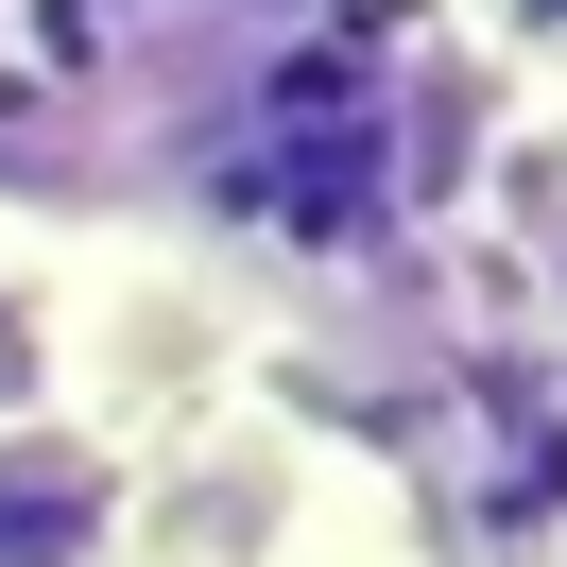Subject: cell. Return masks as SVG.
Returning a JSON list of instances; mask_svg holds the SVG:
<instances>
[{
  "mask_svg": "<svg viewBox=\"0 0 567 567\" xmlns=\"http://www.w3.org/2000/svg\"><path fill=\"white\" fill-rule=\"evenodd\" d=\"M138 550V464L86 413H0V567H121Z\"/></svg>",
  "mask_w": 567,
  "mask_h": 567,
  "instance_id": "cell-1",
  "label": "cell"
},
{
  "mask_svg": "<svg viewBox=\"0 0 567 567\" xmlns=\"http://www.w3.org/2000/svg\"><path fill=\"white\" fill-rule=\"evenodd\" d=\"M447 35L482 52L498 86H533V104H567V0H447Z\"/></svg>",
  "mask_w": 567,
  "mask_h": 567,
  "instance_id": "cell-2",
  "label": "cell"
},
{
  "mask_svg": "<svg viewBox=\"0 0 567 567\" xmlns=\"http://www.w3.org/2000/svg\"><path fill=\"white\" fill-rule=\"evenodd\" d=\"M550 155H567V104H550Z\"/></svg>",
  "mask_w": 567,
  "mask_h": 567,
  "instance_id": "cell-3",
  "label": "cell"
},
{
  "mask_svg": "<svg viewBox=\"0 0 567 567\" xmlns=\"http://www.w3.org/2000/svg\"><path fill=\"white\" fill-rule=\"evenodd\" d=\"M0 35H18V0H0Z\"/></svg>",
  "mask_w": 567,
  "mask_h": 567,
  "instance_id": "cell-4",
  "label": "cell"
}]
</instances>
